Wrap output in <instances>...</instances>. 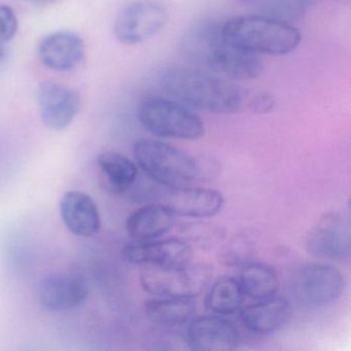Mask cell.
<instances>
[{
	"label": "cell",
	"instance_id": "cell-1",
	"mask_svg": "<svg viewBox=\"0 0 351 351\" xmlns=\"http://www.w3.org/2000/svg\"><path fill=\"white\" fill-rule=\"evenodd\" d=\"M180 51L193 67L233 81L256 79L264 71L258 55L228 44L221 25L215 22H201L190 28L180 43Z\"/></svg>",
	"mask_w": 351,
	"mask_h": 351
},
{
	"label": "cell",
	"instance_id": "cell-2",
	"mask_svg": "<svg viewBox=\"0 0 351 351\" xmlns=\"http://www.w3.org/2000/svg\"><path fill=\"white\" fill-rule=\"evenodd\" d=\"M161 83L170 97L186 108L213 114L238 112L245 99V92L239 86L193 66L168 69Z\"/></svg>",
	"mask_w": 351,
	"mask_h": 351
},
{
	"label": "cell",
	"instance_id": "cell-3",
	"mask_svg": "<svg viewBox=\"0 0 351 351\" xmlns=\"http://www.w3.org/2000/svg\"><path fill=\"white\" fill-rule=\"evenodd\" d=\"M228 44L252 54L283 56L301 43V32L289 22L258 14L237 16L221 25Z\"/></svg>",
	"mask_w": 351,
	"mask_h": 351
},
{
	"label": "cell",
	"instance_id": "cell-4",
	"mask_svg": "<svg viewBox=\"0 0 351 351\" xmlns=\"http://www.w3.org/2000/svg\"><path fill=\"white\" fill-rule=\"evenodd\" d=\"M133 153L139 167L159 186H190L200 180L199 162L186 152L157 139H139Z\"/></svg>",
	"mask_w": 351,
	"mask_h": 351
},
{
	"label": "cell",
	"instance_id": "cell-5",
	"mask_svg": "<svg viewBox=\"0 0 351 351\" xmlns=\"http://www.w3.org/2000/svg\"><path fill=\"white\" fill-rule=\"evenodd\" d=\"M137 116L145 130L163 138L197 141L205 133L203 121L174 99L147 98L139 106Z\"/></svg>",
	"mask_w": 351,
	"mask_h": 351
},
{
	"label": "cell",
	"instance_id": "cell-6",
	"mask_svg": "<svg viewBox=\"0 0 351 351\" xmlns=\"http://www.w3.org/2000/svg\"><path fill=\"white\" fill-rule=\"evenodd\" d=\"M213 276V267L206 264L161 268L145 266L141 272L143 289L157 297L192 299L208 289Z\"/></svg>",
	"mask_w": 351,
	"mask_h": 351
},
{
	"label": "cell",
	"instance_id": "cell-7",
	"mask_svg": "<svg viewBox=\"0 0 351 351\" xmlns=\"http://www.w3.org/2000/svg\"><path fill=\"white\" fill-rule=\"evenodd\" d=\"M346 287L340 270L324 263H309L300 267L291 277V291L300 305L306 308L328 307L336 303Z\"/></svg>",
	"mask_w": 351,
	"mask_h": 351
},
{
	"label": "cell",
	"instance_id": "cell-8",
	"mask_svg": "<svg viewBox=\"0 0 351 351\" xmlns=\"http://www.w3.org/2000/svg\"><path fill=\"white\" fill-rule=\"evenodd\" d=\"M306 250L320 260L344 262L351 254L350 221L343 213L324 215L306 239Z\"/></svg>",
	"mask_w": 351,
	"mask_h": 351
},
{
	"label": "cell",
	"instance_id": "cell-9",
	"mask_svg": "<svg viewBox=\"0 0 351 351\" xmlns=\"http://www.w3.org/2000/svg\"><path fill=\"white\" fill-rule=\"evenodd\" d=\"M167 22V10L154 0L137 1L125 8L114 25L118 40L126 45H138L159 34Z\"/></svg>",
	"mask_w": 351,
	"mask_h": 351
},
{
	"label": "cell",
	"instance_id": "cell-10",
	"mask_svg": "<svg viewBox=\"0 0 351 351\" xmlns=\"http://www.w3.org/2000/svg\"><path fill=\"white\" fill-rule=\"evenodd\" d=\"M123 258L130 264L139 266L174 268L192 263L193 248L188 242L178 238L133 241L123 248Z\"/></svg>",
	"mask_w": 351,
	"mask_h": 351
},
{
	"label": "cell",
	"instance_id": "cell-11",
	"mask_svg": "<svg viewBox=\"0 0 351 351\" xmlns=\"http://www.w3.org/2000/svg\"><path fill=\"white\" fill-rule=\"evenodd\" d=\"M36 100L43 122L54 131L69 128L82 106L81 97L75 90L53 82L40 84Z\"/></svg>",
	"mask_w": 351,
	"mask_h": 351
},
{
	"label": "cell",
	"instance_id": "cell-12",
	"mask_svg": "<svg viewBox=\"0 0 351 351\" xmlns=\"http://www.w3.org/2000/svg\"><path fill=\"white\" fill-rule=\"evenodd\" d=\"M186 343L193 350L232 351L240 344V335L230 320L217 315L195 318L189 324Z\"/></svg>",
	"mask_w": 351,
	"mask_h": 351
},
{
	"label": "cell",
	"instance_id": "cell-13",
	"mask_svg": "<svg viewBox=\"0 0 351 351\" xmlns=\"http://www.w3.org/2000/svg\"><path fill=\"white\" fill-rule=\"evenodd\" d=\"M163 204L176 217L206 219L219 215L225 204L219 191L184 186L170 189L163 197Z\"/></svg>",
	"mask_w": 351,
	"mask_h": 351
},
{
	"label": "cell",
	"instance_id": "cell-14",
	"mask_svg": "<svg viewBox=\"0 0 351 351\" xmlns=\"http://www.w3.org/2000/svg\"><path fill=\"white\" fill-rule=\"evenodd\" d=\"M293 314V306L289 300L273 295L242 308L240 318L250 332L271 335L285 328L291 322Z\"/></svg>",
	"mask_w": 351,
	"mask_h": 351
},
{
	"label": "cell",
	"instance_id": "cell-15",
	"mask_svg": "<svg viewBox=\"0 0 351 351\" xmlns=\"http://www.w3.org/2000/svg\"><path fill=\"white\" fill-rule=\"evenodd\" d=\"M38 295L43 307L49 311H69L86 301L88 287L77 275L57 273L43 280Z\"/></svg>",
	"mask_w": 351,
	"mask_h": 351
},
{
	"label": "cell",
	"instance_id": "cell-16",
	"mask_svg": "<svg viewBox=\"0 0 351 351\" xmlns=\"http://www.w3.org/2000/svg\"><path fill=\"white\" fill-rule=\"evenodd\" d=\"M85 46L75 32H57L43 38L38 46V57L51 71L65 73L75 69L83 60Z\"/></svg>",
	"mask_w": 351,
	"mask_h": 351
},
{
	"label": "cell",
	"instance_id": "cell-17",
	"mask_svg": "<svg viewBox=\"0 0 351 351\" xmlns=\"http://www.w3.org/2000/svg\"><path fill=\"white\" fill-rule=\"evenodd\" d=\"M60 215L67 229L79 237H93L101 228V217L93 199L84 192L69 191L60 201Z\"/></svg>",
	"mask_w": 351,
	"mask_h": 351
},
{
	"label": "cell",
	"instance_id": "cell-18",
	"mask_svg": "<svg viewBox=\"0 0 351 351\" xmlns=\"http://www.w3.org/2000/svg\"><path fill=\"white\" fill-rule=\"evenodd\" d=\"M176 215L163 203H152L129 215L126 230L135 242H147L165 235L176 225Z\"/></svg>",
	"mask_w": 351,
	"mask_h": 351
},
{
	"label": "cell",
	"instance_id": "cell-19",
	"mask_svg": "<svg viewBox=\"0 0 351 351\" xmlns=\"http://www.w3.org/2000/svg\"><path fill=\"white\" fill-rule=\"evenodd\" d=\"M97 164L104 186L114 194L130 190L138 178L137 166L122 154L102 153L98 156Z\"/></svg>",
	"mask_w": 351,
	"mask_h": 351
},
{
	"label": "cell",
	"instance_id": "cell-20",
	"mask_svg": "<svg viewBox=\"0 0 351 351\" xmlns=\"http://www.w3.org/2000/svg\"><path fill=\"white\" fill-rule=\"evenodd\" d=\"M237 280L244 295L258 301L273 297L279 289L276 271L268 265L252 261L241 266Z\"/></svg>",
	"mask_w": 351,
	"mask_h": 351
},
{
	"label": "cell",
	"instance_id": "cell-21",
	"mask_svg": "<svg viewBox=\"0 0 351 351\" xmlns=\"http://www.w3.org/2000/svg\"><path fill=\"white\" fill-rule=\"evenodd\" d=\"M196 305L190 299L159 297L145 304V313L154 322L163 326L186 324L194 315Z\"/></svg>",
	"mask_w": 351,
	"mask_h": 351
},
{
	"label": "cell",
	"instance_id": "cell-22",
	"mask_svg": "<svg viewBox=\"0 0 351 351\" xmlns=\"http://www.w3.org/2000/svg\"><path fill=\"white\" fill-rule=\"evenodd\" d=\"M244 298L245 295L237 279L221 277L209 287L205 298V306L213 313L230 315L242 307Z\"/></svg>",
	"mask_w": 351,
	"mask_h": 351
},
{
	"label": "cell",
	"instance_id": "cell-23",
	"mask_svg": "<svg viewBox=\"0 0 351 351\" xmlns=\"http://www.w3.org/2000/svg\"><path fill=\"white\" fill-rule=\"evenodd\" d=\"M310 0H244L258 15L289 22L300 19L309 8Z\"/></svg>",
	"mask_w": 351,
	"mask_h": 351
},
{
	"label": "cell",
	"instance_id": "cell-24",
	"mask_svg": "<svg viewBox=\"0 0 351 351\" xmlns=\"http://www.w3.org/2000/svg\"><path fill=\"white\" fill-rule=\"evenodd\" d=\"M254 246L250 238L235 235L221 246L219 252V262L225 266L241 267L254 258Z\"/></svg>",
	"mask_w": 351,
	"mask_h": 351
},
{
	"label": "cell",
	"instance_id": "cell-25",
	"mask_svg": "<svg viewBox=\"0 0 351 351\" xmlns=\"http://www.w3.org/2000/svg\"><path fill=\"white\" fill-rule=\"evenodd\" d=\"M184 237L200 246L201 248L213 247L223 238V231L217 226L209 223H191L182 228Z\"/></svg>",
	"mask_w": 351,
	"mask_h": 351
},
{
	"label": "cell",
	"instance_id": "cell-26",
	"mask_svg": "<svg viewBox=\"0 0 351 351\" xmlns=\"http://www.w3.org/2000/svg\"><path fill=\"white\" fill-rule=\"evenodd\" d=\"M17 16L8 5H0V47L5 46L17 34Z\"/></svg>",
	"mask_w": 351,
	"mask_h": 351
},
{
	"label": "cell",
	"instance_id": "cell-27",
	"mask_svg": "<svg viewBox=\"0 0 351 351\" xmlns=\"http://www.w3.org/2000/svg\"><path fill=\"white\" fill-rule=\"evenodd\" d=\"M275 104L274 97L270 93L263 92L250 101V108L254 114H267L274 110Z\"/></svg>",
	"mask_w": 351,
	"mask_h": 351
},
{
	"label": "cell",
	"instance_id": "cell-28",
	"mask_svg": "<svg viewBox=\"0 0 351 351\" xmlns=\"http://www.w3.org/2000/svg\"><path fill=\"white\" fill-rule=\"evenodd\" d=\"M7 58V49L5 48V46L0 47V66H3V65L5 64Z\"/></svg>",
	"mask_w": 351,
	"mask_h": 351
},
{
	"label": "cell",
	"instance_id": "cell-29",
	"mask_svg": "<svg viewBox=\"0 0 351 351\" xmlns=\"http://www.w3.org/2000/svg\"><path fill=\"white\" fill-rule=\"evenodd\" d=\"M32 1L36 5H48L55 3L57 0H32Z\"/></svg>",
	"mask_w": 351,
	"mask_h": 351
}]
</instances>
